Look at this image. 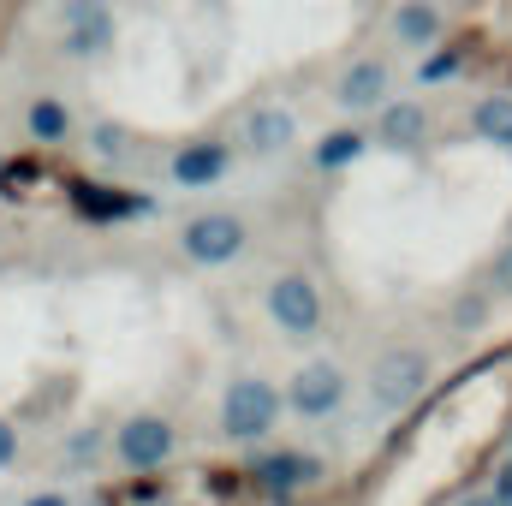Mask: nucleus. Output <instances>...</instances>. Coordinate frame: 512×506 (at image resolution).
Here are the masks:
<instances>
[{
  "mask_svg": "<svg viewBox=\"0 0 512 506\" xmlns=\"http://www.w3.org/2000/svg\"><path fill=\"white\" fill-rule=\"evenodd\" d=\"M18 459V429H12V417H0V471Z\"/></svg>",
  "mask_w": 512,
  "mask_h": 506,
  "instance_id": "5701e85b",
  "label": "nucleus"
},
{
  "mask_svg": "<svg viewBox=\"0 0 512 506\" xmlns=\"http://www.w3.org/2000/svg\"><path fill=\"white\" fill-rule=\"evenodd\" d=\"M90 155L108 161V167H126L131 155H137V143H131V131L120 126V120H96V126H90Z\"/></svg>",
  "mask_w": 512,
  "mask_h": 506,
  "instance_id": "a211bd4d",
  "label": "nucleus"
},
{
  "mask_svg": "<svg viewBox=\"0 0 512 506\" xmlns=\"http://www.w3.org/2000/svg\"><path fill=\"white\" fill-rule=\"evenodd\" d=\"M120 42V18L108 0H66L60 12V54L66 60H108Z\"/></svg>",
  "mask_w": 512,
  "mask_h": 506,
  "instance_id": "20e7f679",
  "label": "nucleus"
},
{
  "mask_svg": "<svg viewBox=\"0 0 512 506\" xmlns=\"http://www.w3.org/2000/svg\"><path fill=\"white\" fill-rule=\"evenodd\" d=\"M72 209L84 221H137V215H155V197L126 191V185H72Z\"/></svg>",
  "mask_w": 512,
  "mask_h": 506,
  "instance_id": "9b49d317",
  "label": "nucleus"
},
{
  "mask_svg": "<svg viewBox=\"0 0 512 506\" xmlns=\"http://www.w3.org/2000/svg\"><path fill=\"white\" fill-rule=\"evenodd\" d=\"M507 459H512V429H507Z\"/></svg>",
  "mask_w": 512,
  "mask_h": 506,
  "instance_id": "bb28decb",
  "label": "nucleus"
},
{
  "mask_svg": "<svg viewBox=\"0 0 512 506\" xmlns=\"http://www.w3.org/2000/svg\"><path fill=\"white\" fill-rule=\"evenodd\" d=\"M167 173H173L179 191H209V185H221V179L233 173V149L215 143V137H197V143H185V149L167 161Z\"/></svg>",
  "mask_w": 512,
  "mask_h": 506,
  "instance_id": "1a4fd4ad",
  "label": "nucleus"
},
{
  "mask_svg": "<svg viewBox=\"0 0 512 506\" xmlns=\"http://www.w3.org/2000/svg\"><path fill=\"white\" fill-rule=\"evenodd\" d=\"M483 316H489V298H483V292H477V298H459V310H453V322H459V328H477Z\"/></svg>",
  "mask_w": 512,
  "mask_h": 506,
  "instance_id": "4be33fe9",
  "label": "nucleus"
},
{
  "mask_svg": "<svg viewBox=\"0 0 512 506\" xmlns=\"http://www.w3.org/2000/svg\"><path fill=\"white\" fill-rule=\"evenodd\" d=\"M268 316L286 340H316L328 310H322V292L310 274H274L268 280Z\"/></svg>",
  "mask_w": 512,
  "mask_h": 506,
  "instance_id": "0eeeda50",
  "label": "nucleus"
},
{
  "mask_svg": "<svg viewBox=\"0 0 512 506\" xmlns=\"http://www.w3.org/2000/svg\"><path fill=\"white\" fill-rule=\"evenodd\" d=\"M489 489H495V495H501V501L512 506V459L501 465V471H495V483H489Z\"/></svg>",
  "mask_w": 512,
  "mask_h": 506,
  "instance_id": "b1692460",
  "label": "nucleus"
},
{
  "mask_svg": "<svg viewBox=\"0 0 512 506\" xmlns=\"http://www.w3.org/2000/svg\"><path fill=\"white\" fill-rule=\"evenodd\" d=\"M173 453H179V429H173L161 411H131L126 423L114 429V459H120L126 471H137V477L173 465Z\"/></svg>",
  "mask_w": 512,
  "mask_h": 506,
  "instance_id": "7ed1b4c3",
  "label": "nucleus"
},
{
  "mask_svg": "<svg viewBox=\"0 0 512 506\" xmlns=\"http://www.w3.org/2000/svg\"><path fill=\"white\" fill-rule=\"evenodd\" d=\"M24 131H30V143H42V149L66 143V137H72V114H66V102H60V96H30V108H24Z\"/></svg>",
  "mask_w": 512,
  "mask_h": 506,
  "instance_id": "2eb2a0df",
  "label": "nucleus"
},
{
  "mask_svg": "<svg viewBox=\"0 0 512 506\" xmlns=\"http://www.w3.org/2000/svg\"><path fill=\"white\" fill-rule=\"evenodd\" d=\"M24 506H72V501H66L60 489H42V495H30V501H24Z\"/></svg>",
  "mask_w": 512,
  "mask_h": 506,
  "instance_id": "393cba45",
  "label": "nucleus"
},
{
  "mask_svg": "<svg viewBox=\"0 0 512 506\" xmlns=\"http://www.w3.org/2000/svg\"><path fill=\"white\" fill-rule=\"evenodd\" d=\"M292 137H298V120H292L280 102L256 108L251 120H245V143H251V155H286V149H292Z\"/></svg>",
  "mask_w": 512,
  "mask_h": 506,
  "instance_id": "4468645a",
  "label": "nucleus"
},
{
  "mask_svg": "<svg viewBox=\"0 0 512 506\" xmlns=\"http://www.w3.org/2000/svg\"><path fill=\"white\" fill-rule=\"evenodd\" d=\"M84 506H108V501H84Z\"/></svg>",
  "mask_w": 512,
  "mask_h": 506,
  "instance_id": "cd10ccee",
  "label": "nucleus"
},
{
  "mask_svg": "<svg viewBox=\"0 0 512 506\" xmlns=\"http://www.w3.org/2000/svg\"><path fill=\"white\" fill-rule=\"evenodd\" d=\"M459 506H507V501H501L495 489H483V495H465V501H459Z\"/></svg>",
  "mask_w": 512,
  "mask_h": 506,
  "instance_id": "a878e982",
  "label": "nucleus"
},
{
  "mask_svg": "<svg viewBox=\"0 0 512 506\" xmlns=\"http://www.w3.org/2000/svg\"><path fill=\"white\" fill-rule=\"evenodd\" d=\"M429 376H435L429 352H417V346H393V352H382V358L370 364V399H376L382 411H405V405L423 399Z\"/></svg>",
  "mask_w": 512,
  "mask_h": 506,
  "instance_id": "39448f33",
  "label": "nucleus"
},
{
  "mask_svg": "<svg viewBox=\"0 0 512 506\" xmlns=\"http://www.w3.org/2000/svg\"><path fill=\"white\" fill-rule=\"evenodd\" d=\"M459 72H465V48H441V54H429V60L417 66L423 84H447V78H459Z\"/></svg>",
  "mask_w": 512,
  "mask_h": 506,
  "instance_id": "6ab92c4d",
  "label": "nucleus"
},
{
  "mask_svg": "<svg viewBox=\"0 0 512 506\" xmlns=\"http://www.w3.org/2000/svg\"><path fill=\"white\" fill-rule=\"evenodd\" d=\"M0 173H6V161H0Z\"/></svg>",
  "mask_w": 512,
  "mask_h": 506,
  "instance_id": "c85d7f7f",
  "label": "nucleus"
},
{
  "mask_svg": "<svg viewBox=\"0 0 512 506\" xmlns=\"http://www.w3.org/2000/svg\"><path fill=\"white\" fill-rule=\"evenodd\" d=\"M251 477L262 495H274V501H292V495H304V489H316L322 477H328V465H322V453H304V447H268V453H256L251 459Z\"/></svg>",
  "mask_w": 512,
  "mask_h": 506,
  "instance_id": "423d86ee",
  "label": "nucleus"
},
{
  "mask_svg": "<svg viewBox=\"0 0 512 506\" xmlns=\"http://www.w3.org/2000/svg\"><path fill=\"white\" fill-rule=\"evenodd\" d=\"M423 137H429L423 102H387L382 114H376V143H387V149H417Z\"/></svg>",
  "mask_w": 512,
  "mask_h": 506,
  "instance_id": "ddd939ff",
  "label": "nucleus"
},
{
  "mask_svg": "<svg viewBox=\"0 0 512 506\" xmlns=\"http://www.w3.org/2000/svg\"><path fill=\"white\" fill-rule=\"evenodd\" d=\"M441 30H447V18L435 0H399L393 6V42L399 48H435Z\"/></svg>",
  "mask_w": 512,
  "mask_h": 506,
  "instance_id": "f8f14e48",
  "label": "nucleus"
},
{
  "mask_svg": "<svg viewBox=\"0 0 512 506\" xmlns=\"http://www.w3.org/2000/svg\"><path fill=\"white\" fill-rule=\"evenodd\" d=\"M489 286H495V292H507V298H512V239L501 245V251H495V262H489Z\"/></svg>",
  "mask_w": 512,
  "mask_h": 506,
  "instance_id": "412c9836",
  "label": "nucleus"
},
{
  "mask_svg": "<svg viewBox=\"0 0 512 506\" xmlns=\"http://www.w3.org/2000/svg\"><path fill=\"white\" fill-rule=\"evenodd\" d=\"M370 149V131H358V126H340V131H328L316 149H310V161L322 167V173H340V167H352L358 155Z\"/></svg>",
  "mask_w": 512,
  "mask_h": 506,
  "instance_id": "dca6fc26",
  "label": "nucleus"
},
{
  "mask_svg": "<svg viewBox=\"0 0 512 506\" xmlns=\"http://www.w3.org/2000/svg\"><path fill=\"white\" fill-rule=\"evenodd\" d=\"M471 131L495 149H512V96H477L471 108Z\"/></svg>",
  "mask_w": 512,
  "mask_h": 506,
  "instance_id": "f3484780",
  "label": "nucleus"
},
{
  "mask_svg": "<svg viewBox=\"0 0 512 506\" xmlns=\"http://www.w3.org/2000/svg\"><path fill=\"white\" fill-rule=\"evenodd\" d=\"M245 251H251V227L233 209H203V215H191L179 227V256L197 262V268H227Z\"/></svg>",
  "mask_w": 512,
  "mask_h": 506,
  "instance_id": "f03ea898",
  "label": "nucleus"
},
{
  "mask_svg": "<svg viewBox=\"0 0 512 506\" xmlns=\"http://www.w3.org/2000/svg\"><path fill=\"white\" fill-rule=\"evenodd\" d=\"M346 393H352V381L340 364H328V358H316V364H304L298 376L286 381V405L298 411V417H334L340 405H346Z\"/></svg>",
  "mask_w": 512,
  "mask_h": 506,
  "instance_id": "6e6552de",
  "label": "nucleus"
},
{
  "mask_svg": "<svg viewBox=\"0 0 512 506\" xmlns=\"http://www.w3.org/2000/svg\"><path fill=\"white\" fill-rule=\"evenodd\" d=\"M274 423H280V387L274 381H262V376L227 381V393H221V435L227 441L256 447V441L274 435Z\"/></svg>",
  "mask_w": 512,
  "mask_h": 506,
  "instance_id": "f257e3e1",
  "label": "nucleus"
},
{
  "mask_svg": "<svg viewBox=\"0 0 512 506\" xmlns=\"http://www.w3.org/2000/svg\"><path fill=\"white\" fill-rule=\"evenodd\" d=\"M387 90H393V72H387V60H352L346 72H340V84H334V102L346 108V114H382L387 108Z\"/></svg>",
  "mask_w": 512,
  "mask_h": 506,
  "instance_id": "9d476101",
  "label": "nucleus"
},
{
  "mask_svg": "<svg viewBox=\"0 0 512 506\" xmlns=\"http://www.w3.org/2000/svg\"><path fill=\"white\" fill-rule=\"evenodd\" d=\"M66 459H72V465H96V459H102V429H78V435L66 441Z\"/></svg>",
  "mask_w": 512,
  "mask_h": 506,
  "instance_id": "aec40b11",
  "label": "nucleus"
}]
</instances>
